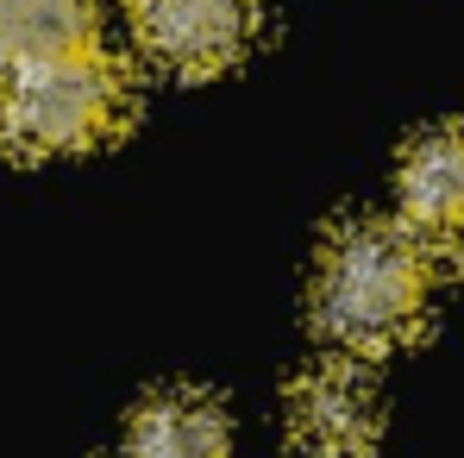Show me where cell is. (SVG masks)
Returning a JSON list of instances; mask_svg holds the SVG:
<instances>
[{
    "label": "cell",
    "instance_id": "cell-1",
    "mask_svg": "<svg viewBox=\"0 0 464 458\" xmlns=\"http://www.w3.org/2000/svg\"><path fill=\"white\" fill-rule=\"evenodd\" d=\"M427 314V251L389 220L333 232L314 270V320L345 352H389Z\"/></svg>",
    "mask_w": 464,
    "mask_h": 458
},
{
    "label": "cell",
    "instance_id": "cell-3",
    "mask_svg": "<svg viewBox=\"0 0 464 458\" xmlns=\"http://www.w3.org/2000/svg\"><path fill=\"white\" fill-rule=\"evenodd\" d=\"M126 6L139 44L176 76L227 70L257 32V0H126Z\"/></svg>",
    "mask_w": 464,
    "mask_h": 458
},
{
    "label": "cell",
    "instance_id": "cell-5",
    "mask_svg": "<svg viewBox=\"0 0 464 458\" xmlns=\"http://www.w3.org/2000/svg\"><path fill=\"white\" fill-rule=\"evenodd\" d=\"M295 440L320 458H358L377 440V389L358 365H326L295 383L289 395Z\"/></svg>",
    "mask_w": 464,
    "mask_h": 458
},
{
    "label": "cell",
    "instance_id": "cell-6",
    "mask_svg": "<svg viewBox=\"0 0 464 458\" xmlns=\"http://www.w3.org/2000/svg\"><path fill=\"white\" fill-rule=\"evenodd\" d=\"M126 458H232V427L220 402H208L195 389H169L132 414Z\"/></svg>",
    "mask_w": 464,
    "mask_h": 458
},
{
    "label": "cell",
    "instance_id": "cell-4",
    "mask_svg": "<svg viewBox=\"0 0 464 458\" xmlns=\"http://www.w3.org/2000/svg\"><path fill=\"white\" fill-rule=\"evenodd\" d=\"M395 195H401V232L427 258L464 264V126L420 132L401 157Z\"/></svg>",
    "mask_w": 464,
    "mask_h": 458
},
{
    "label": "cell",
    "instance_id": "cell-7",
    "mask_svg": "<svg viewBox=\"0 0 464 458\" xmlns=\"http://www.w3.org/2000/svg\"><path fill=\"white\" fill-rule=\"evenodd\" d=\"M94 51V0H0V70Z\"/></svg>",
    "mask_w": 464,
    "mask_h": 458
},
{
    "label": "cell",
    "instance_id": "cell-2",
    "mask_svg": "<svg viewBox=\"0 0 464 458\" xmlns=\"http://www.w3.org/2000/svg\"><path fill=\"white\" fill-rule=\"evenodd\" d=\"M126 101H132L126 70L101 51L13 70L0 88V145L19 157L88 151L126 120Z\"/></svg>",
    "mask_w": 464,
    "mask_h": 458
}]
</instances>
